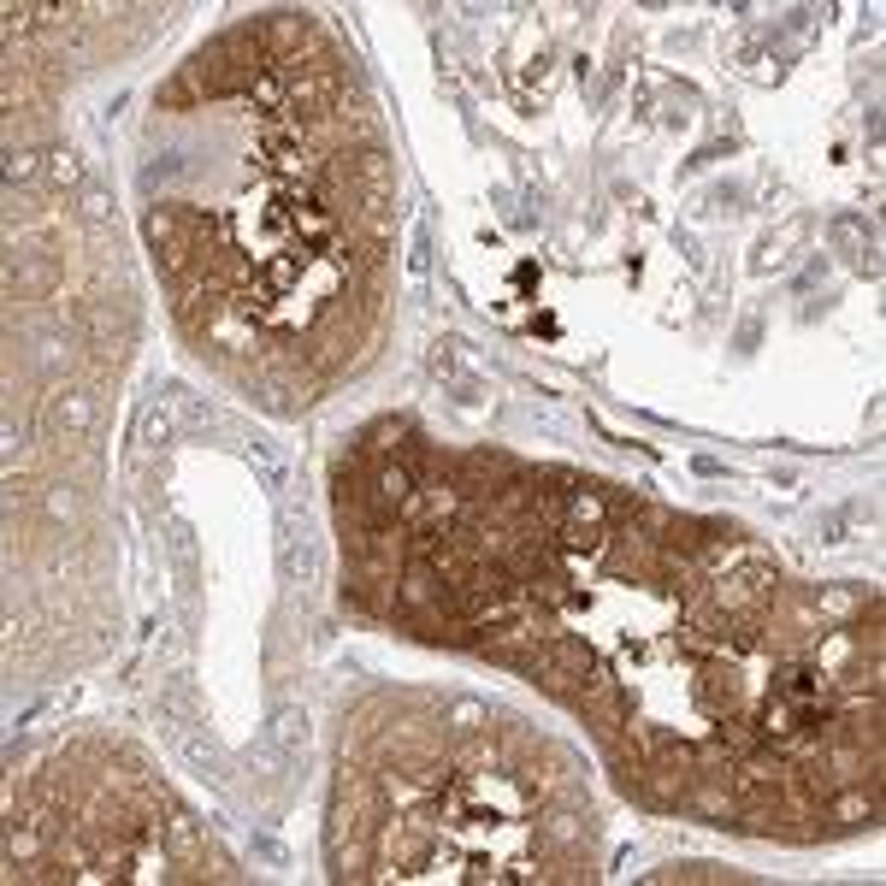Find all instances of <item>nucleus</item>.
<instances>
[{
    "instance_id": "1a4fd4ad",
    "label": "nucleus",
    "mask_w": 886,
    "mask_h": 886,
    "mask_svg": "<svg viewBox=\"0 0 886 886\" xmlns=\"http://www.w3.org/2000/svg\"><path fill=\"white\" fill-rule=\"evenodd\" d=\"M142 438H148V443H166V438H172V408H148V420H142Z\"/></svg>"
},
{
    "instance_id": "f03ea898",
    "label": "nucleus",
    "mask_w": 886,
    "mask_h": 886,
    "mask_svg": "<svg viewBox=\"0 0 886 886\" xmlns=\"http://www.w3.org/2000/svg\"><path fill=\"white\" fill-rule=\"evenodd\" d=\"M24 266H18V278H12V290H18V302H36V296H48L54 284H60V260H48V254H18Z\"/></svg>"
},
{
    "instance_id": "423d86ee",
    "label": "nucleus",
    "mask_w": 886,
    "mask_h": 886,
    "mask_svg": "<svg viewBox=\"0 0 886 886\" xmlns=\"http://www.w3.org/2000/svg\"><path fill=\"white\" fill-rule=\"evenodd\" d=\"M42 514L48 520H77V491L71 485H48L42 491Z\"/></svg>"
},
{
    "instance_id": "f257e3e1",
    "label": "nucleus",
    "mask_w": 886,
    "mask_h": 886,
    "mask_svg": "<svg viewBox=\"0 0 886 886\" xmlns=\"http://www.w3.org/2000/svg\"><path fill=\"white\" fill-rule=\"evenodd\" d=\"M48 420H54L60 432H71V438H83V432L95 426V396H89V390H60V396L48 402Z\"/></svg>"
},
{
    "instance_id": "6e6552de",
    "label": "nucleus",
    "mask_w": 886,
    "mask_h": 886,
    "mask_svg": "<svg viewBox=\"0 0 886 886\" xmlns=\"http://www.w3.org/2000/svg\"><path fill=\"white\" fill-rule=\"evenodd\" d=\"M77 207H83L89 225H107V219H113V201H107V190H95V184H83V201H77Z\"/></svg>"
},
{
    "instance_id": "0eeeda50",
    "label": "nucleus",
    "mask_w": 886,
    "mask_h": 886,
    "mask_svg": "<svg viewBox=\"0 0 886 886\" xmlns=\"http://www.w3.org/2000/svg\"><path fill=\"white\" fill-rule=\"evenodd\" d=\"M296 739L308 745V715H302V709H284V715H278V745L296 751Z\"/></svg>"
},
{
    "instance_id": "20e7f679",
    "label": "nucleus",
    "mask_w": 886,
    "mask_h": 886,
    "mask_svg": "<svg viewBox=\"0 0 886 886\" xmlns=\"http://www.w3.org/2000/svg\"><path fill=\"white\" fill-rule=\"evenodd\" d=\"M48 172V154H30V148H6V184H36Z\"/></svg>"
},
{
    "instance_id": "39448f33",
    "label": "nucleus",
    "mask_w": 886,
    "mask_h": 886,
    "mask_svg": "<svg viewBox=\"0 0 886 886\" xmlns=\"http://www.w3.org/2000/svg\"><path fill=\"white\" fill-rule=\"evenodd\" d=\"M42 178H48L54 190H77V184H83V160H77L71 148H54V154H48V172H42Z\"/></svg>"
},
{
    "instance_id": "7ed1b4c3",
    "label": "nucleus",
    "mask_w": 886,
    "mask_h": 886,
    "mask_svg": "<svg viewBox=\"0 0 886 886\" xmlns=\"http://www.w3.org/2000/svg\"><path fill=\"white\" fill-rule=\"evenodd\" d=\"M443 727H455V733H479V727H491V709L473 703V697H455V703L443 709Z\"/></svg>"
}]
</instances>
